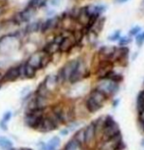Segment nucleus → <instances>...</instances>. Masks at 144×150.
Wrapping results in <instances>:
<instances>
[{
  "label": "nucleus",
  "mask_w": 144,
  "mask_h": 150,
  "mask_svg": "<svg viewBox=\"0 0 144 150\" xmlns=\"http://www.w3.org/2000/svg\"><path fill=\"white\" fill-rule=\"evenodd\" d=\"M94 87L100 90L101 92H103L109 99L116 96L118 94V92L120 91V84L110 80H106V79L97 81Z\"/></svg>",
  "instance_id": "obj_1"
},
{
  "label": "nucleus",
  "mask_w": 144,
  "mask_h": 150,
  "mask_svg": "<svg viewBox=\"0 0 144 150\" xmlns=\"http://www.w3.org/2000/svg\"><path fill=\"white\" fill-rule=\"evenodd\" d=\"M84 137H85V149L91 150L96 148L97 145V137H96V132L94 126H93L92 122L86 125L84 127Z\"/></svg>",
  "instance_id": "obj_2"
},
{
  "label": "nucleus",
  "mask_w": 144,
  "mask_h": 150,
  "mask_svg": "<svg viewBox=\"0 0 144 150\" xmlns=\"http://www.w3.org/2000/svg\"><path fill=\"white\" fill-rule=\"evenodd\" d=\"M32 91H30V87H29V86H27V87H25L24 89L22 90V92H21V96H22V98L23 97H25L26 95H28L29 93H30Z\"/></svg>",
  "instance_id": "obj_27"
},
{
  "label": "nucleus",
  "mask_w": 144,
  "mask_h": 150,
  "mask_svg": "<svg viewBox=\"0 0 144 150\" xmlns=\"http://www.w3.org/2000/svg\"><path fill=\"white\" fill-rule=\"evenodd\" d=\"M143 90H144V81H143Z\"/></svg>",
  "instance_id": "obj_36"
},
{
  "label": "nucleus",
  "mask_w": 144,
  "mask_h": 150,
  "mask_svg": "<svg viewBox=\"0 0 144 150\" xmlns=\"http://www.w3.org/2000/svg\"><path fill=\"white\" fill-rule=\"evenodd\" d=\"M72 138L77 141V142L80 144L84 150H86L85 149V137H84V129L83 128L77 129L76 132L74 134V137H73Z\"/></svg>",
  "instance_id": "obj_12"
},
{
  "label": "nucleus",
  "mask_w": 144,
  "mask_h": 150,
  "mask_svg": "<svg viewBox=\"0 0 144 150\" xmlns=\"http://www.w3.org/2000/svg\"><path fill=\"white\" fill-rule=\"evenodd\" d=\"M58 24H59V18H50L46 20L44 23L41 24L40 27L41 33H46L47 30L54 29V28L58 26Z\"/></svg>",
  "instance_id": "obj_10"
},
{
  "label": "nucleus",
  "mask_w": 144,
  "mask_h": 150,
  "mask_svg": "<svg viewBox=\"0 0 144 150\" xmlns=\"http://www.w3.org/2000/svg\"><path fill=\"white\" fill-rule=\"evenodd\" d=\"M40 57H41L40 54H37V53L33 54L32 57L28 60L27 63L30 65L32 67H33L35 69L38 70V69H40Z\"/></svg>",
  "instance_id": "obj_16"
},
{
  "label": "nucleus",
  "mask_w": 144,
  "mask_h": 150,
  "mask_svg": "<svg viewBox=\"0 0 144 150\" xmlns=\"http://www.w3.org/2000/svg\"><path fill=\"white\" fill-rule=\"evenodd\" d=\"M140 129H141V131H142V132H144V126H143V127H141V128H140Z\"/></svg>",
  "instance_id": "obj_34"
},
{
  "label": "nucleus",
  "mask_w": 144,
  "mask_h": 150,
  "mask_svg": "<svg viewBox=\"0 0 144 150\" xmlns=\"http://www.w3.org/2000/svg\"><path fill=\"white\" fill-rule=\"evenodd\" d=\"M0 129H2V131H4V132H6L7 129H8V125L7 123H5V122L3 121H0Z\"/></svg>",
  "instance_id": "obj_28"
},
{
  "label": "nucleus",
  "mask_w": 144,
  "mask_h": 150,
  "mask_svg": "<svg viewBox=\"0 0 144 150\" xmlns=\"http://www.w3.org/2000/svg\"><path fill=\"white\" fill-rule=\"evenodd\" d=\"M137 121H138V124H139L140 128L144 126V110L137 113Z\"/></svg>",
  "instance_id": "obj_26"
},
{
  "label": "nucleus",
  "mask_w": 144,
  "mask_h": 150,
  "mask_svg": "<svg viewBox=\"0 0 144 150\" xmlns=\"http://www.w3.org/2000/svg\"><path fill=\"white\" fill-rule=\"evenodd\" d=\"M76 65H77V59H74V60H71L69 62H67V63L61 68L62 71H63L64 77L66 79V81H69L71 75H72V73L74 72V70L76 68Z\"/></svg>",
  "instance_id": "obj_9"
},
{
  "label": "nucleus",
  "mask_w": 144,
  "mask_h": 150,
  "mask_svg": "<svg viewBox=\"0 0 144 150\" xmlns=\"http://www.w3.org/2000/svg\"><path fill=\"white\" fill-rule=\"evenodd\" d=\"M20 78V73H19V67H11L9 68L6 73L2 76L1 83H12V81H17Z\"/></svg>",
  "instance_id": "obj_4"
},
{
  "label": "nucleus",
  "mask_w": 144,
  "mask_h": 150,
  "mask_svg": "<svg viewBox=\"0 0 144 150\" xmlns=\"http://www.w3.org/2000/svg\"><path fill=\"white\" fill-rule=\"evenodd\" d=\"M62 150H84V149L75 139L71 138V139L65 144L64 148Z\"/></svg>",
  "instance_id": "obj_17"
},
{
  "label": "nucleus",
  "mask_w": 144,
  "mask_h": 150,
  "mask_svg": "<svg viewBox=\"0 0 144 150\" xmlns=\"http://www.w3.org/2000/svg\"><path fill=\"white\" fill-rule=\"evenodd\" d=\"M20 150H32V149L29 148V147H25V148H22V149H20Z\"/></svg>",
  "instance_id": "obj_33"
},
{
  "label": "nucleus",
  "mask_w": 144,
  "mask_h": 150,
  "mask_svg": "<svg viewBox=\"0 0 144 150\" xmlns=\"http://www.w3.org/2000/svg\"><path fill=\"white\" fill-rule=\"evenodd\" d=\"M12 117H13V113H12V111H6L3 114V116H2V119L1 120L3 121V122H5V123H8L11 119H12Z\"/></svg>",
  "instance_id": "obj_25"
},
{
  "label": "nucleus",
  "mask_w": 144,
  "mask_h": 150,
  "mask_svg": "<svg viewBox=\"0 0 144 150\" xmlns=\"http://www.w3.org/2000/svg\"><path fill=\"white\" fill-rule=\"evenodd\" d=\"M120 38H121V30H116V32H114V33H112V35H110L108 36V40L109 41H112V42L118 41Z\"/></svg>",
  "instance_id": "obj_22"
},
{
  "label": "nucleus",
  "mask_w": 144,
  "mask_h": 150,
  "mask_svg": "<svg viewBox=\"0 0 144 150\" xmlns=\"http://www.w3.org/2000/svg\"><path fill=\"white\" fill-rule=\"evenodd\" d=\"M135 42L138 47H141L144 43V32L139 33L137 35H135Z\"/></svg>",
  "instance_id": "obj_23"
},
{
  "label": "nucleus",
  "mask_w": 144,
  "mask_h": 150,
  "mask_svg": "<svg viewBox=\"0 0 144 150\" xmlns=\"http://www.w3.org/2000/svg\"><path fill=\"white\" fill-rule=\"evenodd\" d=\"M70 134V131L68 128H65L63 129H61L60 131V135H62V137H67L68 134Z\"/></svg>",
  "instance_id": "obj_29"
},
{
  "label": "nucleus",
  "mask_w": 144,
  "mask_h": 150,
  "mask_svg": "<svg viewBox=\"0 0 144 150\" xmlns=\"http://www.w3.org/2000/svg\"><path fill=\"white\" fill-rule=\"evenodd\" d=\"M57 150H61V149H57Z\"/></svg>",
  "instance_id": "obj_37"
},
{
  "label": "nucleus",
  "mask_w": 144,
  "mask_h": 150,
  "mask_svg": "<svg viewBox=\"0 0 144 150\" xmlns=\"http://www.w3.org/2000/svg\"><path fill=\"white\" fill-rule=\"evenodd\" d=\"M36 72H37V70L35 69L33 67H32L30 65H29L27 62L25 63V69H24V77L25 78H27V79L35 78Z\"/></svg>",
  "instance_id": "obj_15"
},
{
  "label": "nucleus",
  "mask_w": 144,
  "mask_h": 150,
  "mask_svg": "<svg viewBox=\"0 0 144 150\" xmlns=\"http://www.w3.org/2000/svg\"><path fill=\"white\" fill-rule=\"evenodd\" d=\"M83 105L88 114H95V113H97L98 111H100V110L103 108L102 106L99 105V104L96 102V101L93 100V99L88 95L84 98Z\"/></svg>",
  "instance_id": "obj_5"
},
{
  "label": "nucleus",
  "mask_w": 144,
  "mask_h": 150,
  "mask_svg": "<svg viewBox=\"0 0 144 150\" xmlns=\"http://www.w3.org/2000/svg\"><path fill=\"white\" fill-rule=\"evenodd\" d=\"M118 41H119V46L125 47L131 42V36H123V38L121 36V38Z\"/></svg>",
  "instance_id": "obj_21"
},
{
  "label": "nucleus",
  "mask_w": 144,
  "mask_h": 150,
  "mask_svg": "<svg viewBox=\"0 0 144 150\" xmlns=\"http://www.w3.org/2000/svg\"><path fill=\"white\" fill-rule=\"evenodd\" d=\"M76 42L73 38V35L69 36H64L63 40L59 44V52L61 53H70L74 49Z\"/></svg>",
  "instance_id": "obj_3"
},
{
  "label": "nucleus",
  "mask_w": 144,
  "mask_h": 150,
  "mask_svg": "<svg viewBox=\"0 0 144 150\" xmlns=\"http://www.w3.org/2000/svg\"><path fill=\"white\" fill-rule=\"evenodd\" d=\"M141 33V27L140 26H135L132 29H131V30L128 32V36H135L137 35L138 33Z\"/></svg>",
  "instance_id": "obj_24"
},
{
  "label": "nucleus",
  "mask_w": 144,
  "mask_h": 150,
  "mask_svg": "<svg viewBox=\"0 0 144 150\" xmlns=\"http://www.w3.org/2000/svg\"><path fill=\"white\" fill-rule=\"evenodd\" d=\"M61 144V138L59 137H53L50 138L48 142H39L38 150H57V148Z\"/></svg>",
  "instance_id": "obj_6"
},
{
  "label": "nucleus",
  "mask_w": 144,
  "mask_h": 150,
  "mask_svg": "<svg viewBox=\"0 0 144 150\" xmlns=\"http://www.w3.org/2000/svg\"><path fill=\"white\" fill-rule=\"evenodd\" d=\"M56 129H58L56 128L55 125L52 123L51 120H50L46 115H44V117L42 118L40 124H39L37 131L40 132H49L56 131Z\"/></svg>",
  "instance_id": "obj_8"
},
{
  "label": "nucleus",
  "mask_w": 144,
  "mask_h": 150,
  "mask_svg": "<svg viewBox=\"0 0 144 150\" xmlns=\"http://www.w3.org/2000/svg\"><path fill=\"white\" fill-rule=\"evenodd\" d=\"M42 51H43L44 53H47V54H49V55L52 56L53 54H55L56 52H59V45L56 44L55 42L50 41L49 43H47L43 47Z\"/></svg>",
  "instance_id": "obj_13"
},
{
  "label": "nucleus",
  "mask_w": 144,
  "mask_h": 150,
  "mask_svg": "<svg viewBox=\"0 0 144 150\" xmlns=\"http://www.w3.org/2000/svg\"><path fill=\"white\" fill-rule=\"evenodd\" d=\"M40 27H41V24L39 22H35L32 24L29 25L26 29V33H35V32H38L40 30Z\"/></svg>",
  "instance_id": "obj_20"
},
{
  "label": "nucleus",
  "mask_w": 144,
  "mask_h": 150,
  "mask_svg": "<svg viewBox=\"0 0 144 150\" xmlns=\"http://www.w3.org/2000/svg\"><path fill=\"white\" fill-rule=\"evenodd\" d=\"M52 59V56L47 54V53H44L41 55L40 57V69H44V68H46L48 66V64L50 63V61H51Z\"/></svg>",
  "instance_id": "obj_19"
},
{
  "label": "nucleus",
  "mask_w": 144,
  "mask_h": 150,
  "mask_svg": "<svg viewBox=\"0 0 144 150\" xmlns=\"http://www.w3.org/2000/svg\"><path fill=\"white\" fill-rule=\"evenodd\" d=\"M88 96H90L93 100L96 101V102L102 107H104V105L110 100L103 92H101L100 90H98L97 88H95V87H93V88L90 90L88 93Z\"/></svg>",
  "instance_id": "obj_7"
},
{
  "label": "nucleus",
  "mask_w": 144,
  "mask_h": 150,
  "mask_svg": "<svg viewBox=\"0 0 144 150\" xmlns=\"http://www.w3.org/2000/svg\"><path fill=\"white\" fill-rule=\"evenodd\" d=\"M119 104H120V100H119V99H114V100L112 101V107H113V108L118 107Z\"/></svg>",
  "instance_id": "obj_30"
},
{
  "label": "nucleus",
  "mask_w": 144,
  "mask_h": 150,
  "mask_svg": "<svg viewBox=\"0 0 144 150\" xmlns=\"http://www.w3.org/2000/svg\"><path fill=\"white\" fill-rule=\"evenodd\" d=\"M141 145L144 146V139H142V142H141Z\"/></svg>",
  "instance_id": "obj_35"
},
{
  "label": "nucleus",
  "mask_w": 144,
  "mask_h": 150,
  "mask_svg": "<svg viewBox=\"0 0 144 150\" xmlns=\"http://www.w3.org/2000/svg\"><path fill=\"white\" fill-rule=\"evenodd\" d=\"M105 22H106V18H105V17L101 16L100 18L97 20V22L95 23V25L93 26L91 30H92L93 33H95L96 35H99V33L103 30V28H104V25H105Z\"/></svg>",
  "instance_id": "obj_14"
},
{
  "label": "nucleus",
  "mask_w": 144,
  "mask_h": 150,
  "mask_svg": "<svg viewBox=\"0 0 144 150\" xmlns=\"http://www.w3.org/2000/svg\"><path fill=\"white\" fill-rule=\"evenodd\" d=\"M59 2H60V0H51L50 3H51V5H53V6H57L59 4Z\"/></svg>",
  "instance_id": "obj_31"
},
{
  "label": "nucleus",
  "mask_w": 144,
  "mask_h": 150,
  "mask_svg": "<svg viewBox=\"0 0 144 150\" xmlns=\"http://www.w3.org/2000/svg\"><path fill=\"white\" fill-rule=\"evenodd\" d=\"M14 147L13 142L7 137H0V148L4 150H9Z\"/></svg>",
  "instance_id": "obj_18"
},
{
  "label": "nucleus",
  "mask_w": 144,
  "mask_h": 150,
  "mask_svg": "<svg viewBox=\"0 0 144 150\" xmlns=\"http://www.w3.org/2000/svg\"><path fill=\"white\" fill-rule=\"evenodd\" d=\"M117 1L119 2V3L123 4V3H126V2H128V0H117Z\"/></svg>",
  "instance_id": "obj_32"
},
{
  "label": "nucleus",
  "mask_w": 144,
  "mask_h": 150,
  "mask_svg": "<svg viewBox=\"0 0 144 150\" xmlns=\"http://www.w3.org/2000/svg\"><path fill=\"white\" fill-rule=\"evenodd\" d=\"M105 79L106 80H110V81H114V83H116L120 84L124 81V76L121 73H118L117 71L113 69V70L110 71V72L107 73Z\"/></svg>",
  "instance_id": "obj_11"
}]
</instances>
